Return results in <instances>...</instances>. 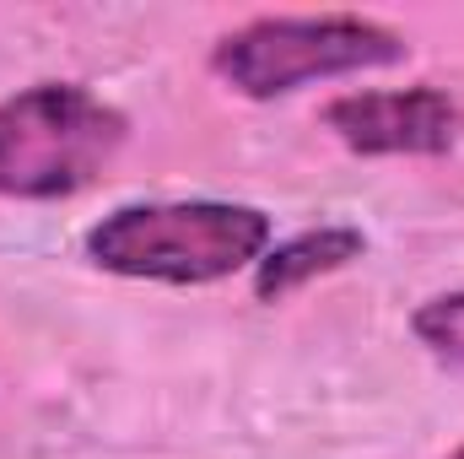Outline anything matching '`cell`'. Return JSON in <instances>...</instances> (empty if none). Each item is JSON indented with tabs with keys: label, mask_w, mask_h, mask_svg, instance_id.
Here are the masks:
<instances>
[{
	"label": "cell",
	"mask_w": 464,
	"mask_h": 459,
	"mask_svg": "<svg viewBox=\"0 0 464 459\" xmlns=\"http://www.w3.org/2000/svg\"><path fill=\"white\" fill-rule=\"evenodd\" d=\"M324 130L356 157H443L464 135V103L438 87H362L324 103Z\"/></svg>",
	"instance_id": "277c9868"
},
{
	"label": "cell",
	"mask_w": 464,
	"mask_h": 459,
	"mask_svg": "<svg viewBox=\"0 0 464 459\" xmlns=\"http://www.w3.org/2000/svg\"><path fill=\"white\" fill-rule=\"evenodd\" d=\"M270 217L243 200H135L87 228V259L124 281L211 287L254 270L270 249Z\"/></svg>",
	"instance_id": "6da1fadb"
},
{
	"label": "cell",
	"mask_w": 464,
	"mask_h": 459,
	"mask_svg": "<svg viewBox=\"0 0 464 459\" xmlns=\"http://www.w3.org/2000/svg\"><path fill=\"white\" fill-rule=\"evenodd\" d=\"M367 254V238L362 228H346V222H324V228H308V232H292L281 243H270L254 265V298L259 303H286L292 292L346 270Z\"/></svg>",
	"instance_id": "5b68a950"
},
{
	"label": "cell",
	"mask_w": 464,
	"mask_h": 459,
	"mask_svg": "<svg viewBox=\"0 0 464 459\" xmlns=\"http://www.w3.org/2000/svg\"><path fill=\"white\" fill-rule=\"evenodd\" d=\"M411 60L400 27L356 11H319V16H254L211 44V71L248 103L292 98L314 82L362 76Z\"/></svg>",
	"instance_id": "7a4b0ae2"
},
{
	"label": "cell",
	"mask_w": 464,
	"mask_h": 459,
	"mask_svg": "<svg viewBox=\"0 0 464 459\" xmlns=\"http://www.w3.org/2000/svg\"><path fill=\"white\" fill-rule=\"evenodd\" d=\"M130 119L82 82H33L0 98V200H71L103 179Z\"/></svg>",
	"instance_id": "3957f363"
},
{
	"label": "cell",
	"mask_w": 464,
	"mask_h": 459,
	"mask_svg": "<svg viewBox=\"0 0 464 459\" xmlns=\"http://www.w3.org/2000/svg\"><path fill=\"white\" fill-rule=\"evenodd\" d=\"M449 459H464V444H459V449H454V454H449Z\"/></svg>",
	"instance_id": "52a82bcc"
},
{
	"label": "cell",
	"mask_w": 464,
	"mask_h": 459,
	"mask_svg": "<svg viewBox=\"0 0 464 459\" xmlns=\"http://www.w3.org/2000/svg\"><path fill=\"white\" fill-rule=\"evenodd\" d=\"M411 336L427 346L443 367L464 373V292H438L411 314Z\"/></svg>",
	"instance_id": "8992f818"
}]
</instances>
